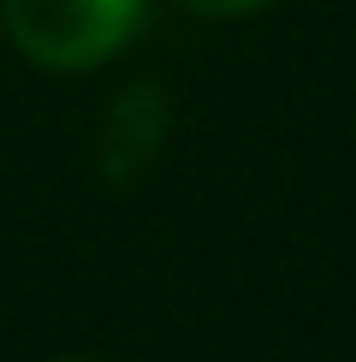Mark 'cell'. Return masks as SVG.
Masks as SVG:
<instances>
[{"instance_id": "3", "label": "cell", "mask_w": 356, "mask_h": 362, "mask_svg": "<svg viewBox=\"0 0 356 362\" xmlns=\"http://www.w3.org/2000/svg\"><path fill=\"white\" fill-rule=\"evenodd\" d=\"M66 362H78V356H66Z\"/></svg>"}, {"instance_id": "2", "label": "cell", "mask_w": 356, "mask_h": 362, "mask_svg": "<svg viewBox=\"0 0 356 362\" xmlns=\"http://www.w3.org/2000/svg\"><path fill=\"white\" fill-rule=\"evenodd\" d=\"M172 6L202 12V18H237V12H256V6H267V0H172Z\"/></svg>"}, {"instance_id": "1", "label": "cell", "mask_w": 356, "mask_h": 362, "mask_svg": "<svg viewBox=\"0 0 356 362\" xmlns=\"http://www.w3.org/2000/svg\"><path fill=\"white\" fill-rule=\"evenodd\" d=\"M6 36L48 71H89L137 36L143 0H0Z\"/></svg>"}]
</instances>
